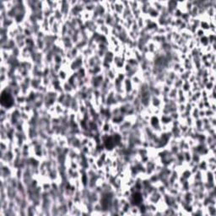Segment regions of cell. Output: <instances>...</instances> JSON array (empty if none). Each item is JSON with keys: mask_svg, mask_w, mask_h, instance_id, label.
Returning <instances> with one entry per match:
<instances>
[{"mask_svg": "<svg viewBox=\"0 0 216 216\" xmlns=\"http://www.w3.org/2000/svg\"><path fill=\"white\" fill-rule=\"evenodd\" d=\"M142 199H143V197H142V195L140 194L139 192H136V193H134V196H133V201L134 202V203L137 205V204H139L141 202H142Z\"/></svg>", "mask_w": 216, "mask_h": 216, "instance_id": "7a4b0ae2", "label": "cell"}, {"mask_svg": "<svg viewBox=\"0 0 216 216\" xmlns=\"http://www.w3.org/2000/svg\"><path fill=\"white\" fill-rule=\"evenodd\" d=\"M1 102L5 107H10L13 104V100L9 94L3 93V95L1 96Z\"/></svg>", "mask_w": 216, "mask_h": 216, "instance_id": "6da1fadb", "label": "cell"}]
</instances>
